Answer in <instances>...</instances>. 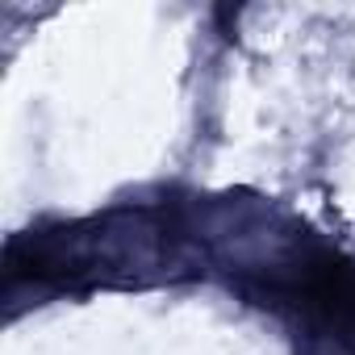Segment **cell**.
Listing matches in <instances>:
<instances>
[{
	"label": "cell",
	"instance_id": "1",
	"mask_svg": "<svg viewBox=\"0 0 355 355\" xmlns=\"http://www.w3.org/2000/svg\"><path fill=\"white\" fill-rule=\"evenodd\" d=\"M272 297L288 301L309 326L355 343V263L351 259L334 251H305L276 272Z\"/></svg>",
	"mask_w": 355,
	"mask_h": 355
}]
</instances>
